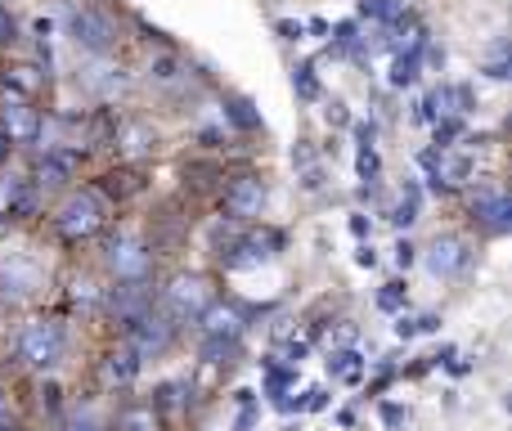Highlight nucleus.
Instances as JSON below:
<instances>
[{
  "mask_svg": "<svg viewBox=\"0 0 512 431\" xmlns=\"http://www.w3.org/2000/svg\"><path fill=\"white\" fill-rule=\"evenodd\" d=\"M104 261H108V270H113L117 279H149V270H153L149 243L135 238V234H117L113 243H108Z\"/></svg>",
  "mask_w": 512,
  "mask_h": 431,
  "instance_id": "0eeeda50",
  "label": "nucleus"
},
{
  "mask_svg": "<svg viewBox=\"0 0 512 431\" xmlns=\"http://www.w3.org/2000/svg\"><path fill=\"white\" fill-rule=\"evenodd\" d=\"M5 153H9V140H5V135H0V162H5Z\"/></svg>",
  "mask_w": 512,
  "mask_h": 431,
  "instance_id": "3c124183",
  "label": "nucleus"
},
{
  "mask_svg": "<svg viewBox=\"0 0 512 431\" xmlns=\"http://www.w3.org/2000/svg\"><path fill=\"white\" fill-rule=\"evenodd\" d=\"M301 185L315 194V189H324V167L319 162H310V167H301Z\"/></svg>",
  "mask_w": 512,
  "mask_h": 431,
  "instance_id": "f704fd0d",
  "label": "nucleus"
},
{
  "mask_svg": "<svg viewBox=\"0 0 512 431\" xmlns=\"http://www.w3.org/2000/svg\"><path fill=\"white\" fill-rule=\"evenodd\" d=\"M252 423H256V409L248 405V409H243V414H239V423H234V427H239V431H248Z\"/></svg>",
  "mask_w": 512,
  "mask_h": 431,
  "instance_id": "09e8293b",
  "label": "nucleus"
},
{
  "mask_svg": "<svg viewBox=\"0 0 512 431\" xmlns=\"http://www.w3.org/2000/svg\"><path fill=\"white\" fill-rule=\"evenodd\" d=\"M18 23H14V14H9L5 5H0V45H9V41H18Z\"/></svg>",
  "mask_w": 512,
  "mask_h": 431,
  "instance_id": "4c0bfd02",
  "label": "nucleus"
},
{
  "mask_svg": "<svg viewBox=\"0 0 512 431\" xmlns=\"http://www.w3.org/2000/svg\"><path fill=\"white\" fill-rule=\"evenodd\" d=\"M292 162H297V171H301V167H310V162H319V158H315V149H310V140H297V149H292Z\"/></svg>",
  "mask_w": 512,
  "mask_h": 431,
  "instance_id": "58836bf2",
  "label": "nucleus"
},
{
  "mask_svg": "<svg viewBox=\"0 0 512 431\" xmlns=\"http://www.w3.org/2000/svg\"><path fill=\"white\" fill-rule=\"evenodd\" d=\"M45 131L41 122V108H32V99H5L0 104V135H5L9 144H36Z\"/></svg>",
  "mask_w": 512,
  "mask_h": 431,
  "instance_id": "6e6552de",
  "label": "nucleus"
},
{
  "mask_svg": "<svg viewBox=\"0 0 512 431\" xmlns=\"http://www.w3.org/2000/svg\"><path fill=\"white\" fill-rule=\"evenodd\" d=\"M5 409H9V400H5V396H0V418H5Z\"/></svg>",
  "mask_w": 512,
  "mask_h": 431,
  "instance_id": "603ef678",
  "label": "nucleus"
},
{
  "mask_svg": "<svg viewBox=\"0 0 512 431\" xmlns=\"http://www.w3.org/2000/svg\"><path fill=\"white\" fill-rule=\"evenodd\" d=\"M423 261L436 279H454V274H463L472 265V252L459 234H436V243L423 252Z\"/></svg>",
  "mask_w": 512,
  "mask_h": 431,
  "instance_id": "9d476101",
  "label": "nucleus"
},
{
  "mask_svg": "<svg viewBox=\"0 0 512 431\" xmlns=\"http://www.w3.org/2000/svg\"><path fill=\"white\" fill-rule=\"evenodd\" d=\"M351 131H355V140L360 144H373V122H355Z\"/></svg>",
  "mask_w": 512,
  "mask_h": 431,
  "instance_id": "a18cd8bd",
  "label": "nucleus"
},
{
  "mask_svg": "<svg viewBox=\"0 0 512 431\" xmlns=\"http://www.w3.org/2000/svg\"><path fill=\"white\" fill-rule=\"evenodd\" d=\"M135 373H140V355H135L131 346H126V351H113V355H108V378H113V382H131Z\"/></svg>",
  "mask_w": 512,
  "mask_h": 431,
  "instance_id": "5701e85b",
  "label": "nucleus"
},
{
  "mask_svg": "<svg viewBox=\"0 0 512 431\" xmlns=\"http://www.w3.org/2000/svg\"><path fill=\"white\" fill-rule=\"evenodd\" d=\"M81 86L95 90V95H113V90L126 86V77L117 68H90V72H81Z\"/></svg>",
  "mask_w": 512,
  "mask_h": 431,
  "instance_id": "412c9836",
  "label": "nucleus"
},
{
  "mask_svg": "<svg viewBox=\"0 0 512 431\" xmlns=\"http://www.w3.org/2000/svg\"><path fill=\"white\" fill-rule=\"evenodd\" d=\"M423 41H427V32H414V45H409V50H400L396 59H391L387 81H391V86H396V90L414 86V81H418V72H423Z\"/></svg>",
  "mask_w": 512,
  "mask_h": 431,
  "instance_id": "2eb2a0df",
  "label": "nucleus"
},
{
  "mask_svg": "<svg viewBox=\"0 0 512 431\" xmlns=\"http://www.w3.org/2000/svg\"><path fill=\"white\" fill-rule=\"evenodd\" d=\"M41 288H45V270L36 256L9 252L5 261H0V292H5V297L23 301V297H36Z\"/></svg>",
  "mask_w": 512,
  "mask_h": 431,
  "instance_id": "423d86ee",
  "label": "nucleus"
},
{
  "mask_svg": "<svg viewBox=\"0 0 512 431\" xmlns=\"http://www.w3.org/2000/svg\"><path fill=\"white\" fill-rule=\"evenodd\" d=\"M131 328V351L140 355V360H158V355L171 351V342H176V324H171V315H162V310H144Z\"/></svg>",
  "mask_w": 512,
  "mask_h": 431,
  "instance_id": "39448f33",
  "label": "nucleus"
},
{
  "mask_svg": "<svg viewBox=\"0 0 512 431\" xmlns=\"http://www.w3.org/2000/svg\"><path fill=\"white\" fill-rule=\"evenodd\" d=\"M18 189H23V180H0V220H9V207H14Z\"/></svg>",
  "mask_w": 512,
  "mask_h": 431,
  "instance_id": "c756f323",
  "label": "nucleus"
},
{
  "mask_svg": "<svg viewBox=\"0 0 512 431\" xmlns=\"http://www.w3.org/2000/svg\"><path fill=\"white\" fill-rule=\"evenodd\" d=\"M472 220H477L486 234H508L512 229V203H508V194L504 189H495V185H486V189H477L472 194Z\"/></svg>",
  "mask_w": 512,
  "mask_h": 431,
  "instance_id": "9b49d317",
  "label": "nucleus"
},
{
  "mask_svg": "<svg viewBox=\"0 0 512 431\" xmlns=\"http://www.w3.org/2000/svg\"><path fill=\"white\" fill-rule=\"evenodd\" d=\"M292 382H297V369H274V364H265V391H270V396H283V391L292 387Z\"/></svg>",
  "mask_w": 512,
  "mask_h": 431,
  "instance_id": "a878e982",
  "label": "nucleus"
},
{
  "mask_svg": "<svg viewBox=\"0 0 512 431\" xmlns=\"http://www.w3.org/2000/svg\"><path fill=\"white\" fill-rule=\"evenodd\" d=\"M306 351H310L306 342H292V346H288V351H283V355H288V364H292V369H297V364L306 360Z\"/></svg>",
  "mask_w": 512,
  "mask_h": 431,
  "instance_id": "79ce46f5",
  "label": "nucleus"
},
{
  "mask_svg": "<svg viewBox=\"0 0 512 431\" xmlns=\"http://www.w3.org/2000/svg\"><path fill=\"white\" fill-rule=\"evenodd\" d=\"M68 36L77 50L95 54V59H104V54H113L117 45V27L108 14H99V9H68Z\"/></svg>",
  "mask_w": 512,
  "mask_h": 431,
  "instance_id": "7ed1b4c3",
  "label": "nucleus"
},
{
  "mask_svg": "<svg viewBox=\"0 0 512 431\" xmlns=\"http://www.w3.org/2000/svg\"><path fill=\"white\" fill-rule=\"evenodd\" d=\"M400 306H405V283H387L378 292V310H400Z\"/></svg>",
  "mask_w": 512,
  "mask_h": 431,
  "instance_id": "c85d7f7f",
  "label": "nucleus"
},
{
  "mask_svg": "<svg viewBox=\"0 0 512 431\" xmlns=\"http://www.w3.org/2000/svg\"><path fill=\"white\" fill-rule=\"evenodd\" d=\"M274 32H279L283 41H301V36H306V23H297V18H279V23H274Z\"/></svg>",
  "mask_w": 512,
  "mask_h": 431,
  "instance_id": "473e14b6",
  "label": "nucleus"
},
{
  "mask_svg": "<svg viewBox=\"0 0 512 431\" xmlns=\"http://www.w3.org/2000/svg\"><path fill=\"white\" fill-rule=\"evenodd\" d=\"M355 171H360V180H378L382 171V158L373 144H360V153H355Z\"/></svg>",
  "mask_w": 512,
  "mask_h": 431,
  "instance_id": "bb28decb",
  "label": "nucleus"
},
{
  "mask_svg": "<svg viewBox=\"0 0 512 431\" xmlns=\"http://www.w3.org/2000/svg\"><path fill=\"white\" fill-rule=\"evenodd\" d=\"M225 122L239 126V131H261V113H256V104L252 99H243V95L225 99Z\"/></svg>",
  "mask_w": 512,
  "mask_h": 431,
  "instance_id": "f3484780",
  "label": "nucleus"
},
{
  "mask_svg": "<svg viewBox=\"0 0 512 431\" xmlns=\"http://www.w3.org/2000/svg\"><path fill=\"white\" fill-rule=\"evenodd\" d=\"M292 90H297V99H319L324 95V90H319V77H315V63H297V68H292Z\"/></svg>",
  "mask_w": 512,
  "mask_h": 431,
  "instance_id": "b1692460",
  "label": "nucleus"
},
{
  "mask_svg": "<svg viewBox=\"0 0 512 431\" xmlns=\"http://www.w3.org/2000/svg\"><path fill=\"white\" fill-rule=\"evenodd\" d=\"M306 32H315V36H328V23H324V18H310V23H306Z\"/></svg>",
  "mask_w": 512,
  "mask_h": 431,
  "instance_id": "8fccbe9b",
  "label": "nucleus"
},
{
  "mask_svg": "<svg viewBox=\"0 0 512 431\" xmlns=\"http://www.w3.org/2000/svg\"><path fill=\"white\" fill-rule=\"evenodd\" d=\"M68 431H99V427H95V418L77 414V418H72V423H68Z\"/></svg>",
  "mask_w": 512,
  "mask_h": 431,
  "instance_id": "de8ad7c7",
  "label": "nucleus"
},
{
  "mask_svg": "<svg viewBox=\"0 0 512 431\" xmlns=\"http://www.w3.org/2000/svg\"><path fill=\"white\" fill-rule=\"evenodd\" d=\"M113 431H162V418L153 405H122L113 418Z\"/></svg>",
  "mask_w": 512,
  "mask_h": 431,
  "instance_id": "dca6fc26",
  "label": "nucleus"
},
{
  "mask_svg": "<svg viewBox=\"0 0 512 431\" xmlns=\"http://www.w3.org/2000/svg\"><path fill=\"white\" fill-rule=\"evenodd\" d=\"M203 337H225V342H239L243 337V324H248V310L234 306V301H212L203 310Z\"/></svg>",
  "mask_w": 512,
  "mask_h": 431,
  "instance_id": "ddd939ff",
  "label": "nucleus"
},
{
  "mask_svg": "<svg viewBox=\"0 0 512 431\" xmlns=\"http://www.w3.org/2000/svg\"><path fill=\"white\" fill-rule=\"evenodd\" d=\"M301 409H306V414H319V409H328V387H310L306 396H301Z\"/></svg>",
  "mask_w": 512,
  "mask_h": 431,
  "instance_id": "7c9ffc66",
  "label": "nucleus"
},
{
  "mask_svg": "<svg viewBox=\"0 0 512 431\" xmlns=\"http://www.w3.org/2000/svg\"><path fill=\"white\" fill-rule=\"evenodd\" d=\"M418 207H423V189H418L414 180H405V189H400V203H396V212H391V225L409 229L418 220Z\"/></svg>",
  "mask_w": 512,
  "mask_h": 431,
  "instance_id": "6ab92c4d",
  "label": "nucleus"
},
{
  "mask_svg": "<svg viewBox=\"0 0 512 431\" xmlns=\"http://www.w3.org/2000/svg\"><path fill=\"white\" fill-rule=\"evenodd\" d=\"M77 171V153H63V149H45V158L36 162V185L41 189H59L72 180Z\"/></svg>",
  "mask_w": 512,
  "mask_h": 431,
  "instance_id": "4468645a",
  "label": "nucleus"
},
{
  "mask_svg": "<svg viewBox=\"0 0 512 431\" xmlns=\"http://www.w3.org/2000/svg\"><path fill=\"white\" fill-rule=\"evenodd\" d=\"M216 301V288H212V279L207 274H176L171 279V288H167V315L171 319H198L207 306Z\"/></svg>",
  "mask_w": 512,
  "mask_h": 431,
  "instance_id": "20e7f679",
  "label": "nucleus"
},
{
  "mask_svg": "<svg viewBox=\"0 0 512 431\" xmlns=\"http://www.w3.org/2000/svg\"><path fill=\"white\" fill-rule=\"evenodd\" d=\"M486 77H495V81H508V77H512V72H508V59H495V63H490V68H486Z\"/></svg>",
  "mask_w": 512,
  "mask_h": 431,
  "instance_id": "c03bdc74",
  "label": "nucleus"
},
{
  "mask_svg": "<svg viewBox=\"0 0 512 431\" xmlns=\"http://www.w3.org/2000/svg\"><path fill=\"white\" fill-rule=\"evenodd\" d=\"M414 333H418V324H414L409 315H400V319H396V337H405V342H409Z\"/></svg>",
  "mask_w": 512,
  "mask_h": 431,
  "instance_id": "37998d69",
  "label": "nucleus"
},
{
  "mask_svg": "<svg viewBox=\"0 0 512 431\" xmlns=\"http://www.w3.org/2000/svg\"><path fill=\"white\" fill-rule=\"evenodd\" d=\"M360 373H364L360 351H333L328 355V378L333 382H360Z\"/></svg>",
  "mask_w": 512,
  "mask_h": 431,
  "instance_id": "a211bd4d",
  "label": "nucleus"
},
{
  "mask_svg": "<svg viewBox=\"0 0 512 431\" xmlns=\"http://www.w3.org/2000/svg\"><path fill=\"white\" fill-rule=\"evenodd\" d=\"M144 310H153L149 279H122V288L108 292V315H113L117 324H135Z\"/></svg>",
  "mask_w": 512,
  "mask_h": 431,
  "instance_id": "f8f14e48",
  "label": "nucleus"
},
{
  "mask_svg": "<svg viewBox=\"0 0 512 431\" xmlns=\"http://www.w3.org/2000/svg\"><path fill=\"white\" fill-rule=\"evenodd\" d=\"M265 180L261 176H234L230 189H225V220H256L265 212Z\"/></svg>",
  "mask_w": 512,
  "mask_h": 431,
  "instance_id": "1a4fd4ad",
  "label": "nucleus"
},
{
  "mask_svg": "<svg viewBox=\"0 0 512 431\" xmlns=\"http://www.w3.org/2000/svg\"><path fill=\"white\" fill-rule=\"evenodd\" d=\"M414 261H418V247L409 243V238H400V243H396V265H400V270H409Z\"/></svg>",
  "mask_w": 512,
  "mask_h": 431,
  "instance_id": "c9c22d12",
  "label": "nucleus"
},
{
  "mask_svg": "<svg viewBox=\"0 0 512 431\" xmlns=\"http://www.w3.org/2000/svg\"><path fill=\"white\" fill-rule=\"evenodd\" d=\"M149 72H153L158 81H176V77H180V63H176V59H158Z\"/></svg>",
  "mask_w": 512,
  "mask_h": 431,
  "instance_id": "e433bc0d",
  "label": "nucleus"
},
{
  "mask_svg": "<svg viewBox=\"0 0 512 431\" xmlns=\"http://www.w3.org/2000/svg\"><path fill=\"white\" fill-rule=\"evenodd\" d=\"M5 229H9V225H5V220H0V238H5Z\"/></svg>",
  "mask_w": 512,
  "mask_h": 431,
  "instance_id": "864d4df0",
  "label": "nucleus"
},
{
  "mask_svg": "<svg viewBox=\"0 0 512 431\" xmlns=\"http://www.w3.org/2000/svg\"><path fill=\"white\" fill-rule=\"evenodd\" d=\"M0 431H14V427H5V418H0Z\"/></svg>",
  "mask_w": 512,
  "mask_h": 431,
  "instance_id": "5fc2aeb1",
  "label": "nucleus"
},
{
  "mask_svg": "<svg viewBox=\"0 0 512 431\" xmlns=\"http://www.w3.org/2000/svg\"><path fill=\"white\" fill-rule=\"evenodd\" d=\"M104 216H108L104 194H99V189H77V194H68L63 207L54 212V229H59L68 243H81V238L104 229Z\"/></svg>",
  "mask_w": 512,
  "mask_h": 431,
  "instance_id": "f257e3e1",
  "label": "nucleus"
},
{
  "mask_svg": "<svg viewBox=\"0 0 512 431\" xmlns=\"http://www.w3.org/2000/svg\"><path fill=\"white\" fill-rule=\"evenodd\" d=\"M355 265H364V270H373V265H378V252H373L369 243H360V252H355Z\"/></svg>",
  "mask_w": 512,
  "mask_h": 431,
  "instance_id": "a19ab883",
  "label": "nucleus"
},
{
  "mask_svg": "<svg viewBox=\"0 0 512 431\" xmlns=\"http://www.w3.org/2000/svg\"><path fill=\"white\" fill-rule=\"evenodd\" d=\"M360 14L364 18H378V23L396 27L400 18H409V9L400 5V0H360Z\"/></svg>",
  "mask_w": 512,
  "mask_h": 431,
  "instance_id": "4be33fe9",
  "label": "nucleus"
},
{
  "mask_svg": "<svg viewBox=\"0 0 512 431\" xmlns=\"http://www.w3.org/2000/svg\"><path fill=\"white\" fill-rule=\"evenodd\" d=\"M324 117H328V126H351V113H346V104H342V99H328Z\"/></svg>",
  "mask_w": 512,
  "mask_h": 431,
  "instance_id": "72a5a7b5",
  "label": "nucleus"
},
{
  "mask_svg": "<svg viewBox=\"0 0 512 431\" xmlns=\"http://www.w3.org/2000/svg\"><path fill=\"white\" fill-rule=\"evenodd\" d=\"M185 382H162V387H158V405L162 409H180V405H185Z\"/></svg>",
  "mask_w": 512,
  "mask_h": 431,
  "instance_id": "cd10ccee",
  "label": "nucleus"
},
{
  "mask_svg": "<svg viewBox=\"0 0 512 431\" xmlns=\"http://www.w3.org/2000/svg\"><path fill=\"white\" fill-rule=\"evenodd\" d=\"M418 324V333H436V328H441V315H423V319H414Z\"/></svg>",
  "mask_w": 512,
  "mask_h": 431,
  "instance_id": "49530a36",
  "label": "nucleus"
},
{
  "mask_svg": "<svg viewBox=\"0 0 512 431\" xmlns=\"http://www.w3.org/2000/svg\"><path fill=\"white\" fill-rule=\"evenodd\" d=\"M18 355H23L32 369H59L63 355H68V328L59 319H32V324L18 333Z\"/></svg>",
  "mask_w": 512,
  "mask_h": 431,
  "instance_id": "f03ea898",
  "label": "nucleus"
},
{
  "mask_svg": "<svg viewBox=\"0 0 512 431\" xmlns=\"http://www.w3.org/2000/svg\"><path fill=\"white\" fill-rule=\"evenodd\" d=\"M436 149H454V140L463 135V117H436Z\"/></svg>",
  "mask_w": 512,
  "mask_h": 431,
  "instance_id": "393cba45",
  "label": "nucleus"
},
{
  "mask_svg": "<svg viewBox=\"0 0 512 431\" xmlns=\"http://www.w3.org/2000/svg\"><path fill=\"white\" fill-rule=\"evenodd\" d=\"M351 234H355V238H360V243H364V238L373 234V220L364 216V212H355V216H351Z\"/></svg>",
  "mask_w": 512,
  "mask_h": 431,
  "instance_id": "ea45409f",
  "label": "nucleus"
},
{
  "mask_svg": "<svg viewBox=\"0 0 512 431\" xmlns=\"http://www.w3.org/2000/svg\"><path fill=\"white\" fill-rule=\"evenodd\" d=\"M5 86L14 90L18 99H32L36 90L45 86V72H41V68H27V63H23V68H9V72H5Z\"/></svg>",
  "mask_w": 512,
  "mask_h": 431,
  "instance_id": "aec40b11",
  "label": "nucleus"
},
{
  "mask_svg": "<svg viewBox=\"0 0 512 431\" xmlns=\"http://www.w3.org/2000/svg\"><path fill=\"white\" fill-rule=\"evenodd\" d=\"M382 423H387L391 431H405V423H409V409H400V405H382Z\"/></svg>",
  "mask_w": 512,
  "mask_h": 431,
  "instance_id": "2f4dec72",
  "label": "nucleus"
}]
</instances>
